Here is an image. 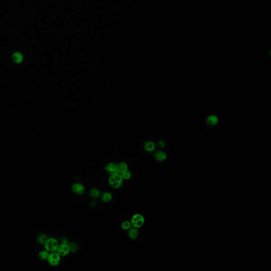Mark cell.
<instances>
[{
	"instance_id": "6da1fadb",
	"label": "cell",
	"mask_w": 271,
	"mask_h": 271,
	"mask_svg": "<svg viewBox=\"0 0 271 271\" xmlns=\"http://www.w3.org/2000/svg\"><path fill=\"white\" fill-rule=\"evenodd\" d=\"M123 180L124 179L121 174L115 173L110 175V176L109 177V184L113 188L117 189L122 186Z\"/></svg>"
},
{
	"instance_id": "7a4b0ae2",
	"label": "cell",
	"mask_w": 271,
	"mask_h": 271,
	"mask_svg": "<svg viewBox=\"0 0 271 271\" xmlns=\"http://www.w3.org/2000/svg\"><path fill=\"white\" fill-rule=\"evenodd\" d=\"M44 247L48 252H55L58 247V242L56 239L50 238L48 239L44 244Z\"/></svg>"
},
{
	"instance_id": "3957f363",
	"label": "cell",
	"mask_w": 271,
	"mask_h": 271,
	"mask_svg": "<svg viewBox=\"0 0 271 271\" xmlns=\"http://www.w3.org/2000/svg\"><path fill=\"white\" fill-rule=\"evenodd\" d=\"M131 226L136 228H139L142 227L145 223V219L144 217L140 214H136L133 216L131 220Z\"/></svg>"
},
{
	"instance_id": "277c9868",
	"label": "cell",
	"mask_w": 271,
	"mask_h": 271,
	"mask_svg": "<svg viewBox=\"0 0 271 271\" xmlns=\"http://www.w3.org/2000/svg\"><path fill=\"white\" fill-rule=\"evenodd\" d=\"M48 262L52 266H57L60 262V256L57 253L52 252L49 254L47 258Z\"/></svg>"
},
{
	"instance_id": "5b68a950",
	"label": "cell",
	"mask_w": 271,
	"mask_h": 271,
	"mask_svg": "<svg viewBox=\"0 0 271 271\" xmlns=\"http://www.w3.org/2000/svg\"><path fill=\"white\" fill-rule=\"evenodd\" d=\"M56 251L60 256H65L69 253L70 249L68 244H60L58 246Z\"/></svg>"
},
{
	"instance_id": "8992f818",
	"label": "cell",
	"mask_w": 271,
	"mask_h": 271,
	"mask_svg": "<svg viewBox=\"0 0 271 271\" xmlns=\"http://www.w3.org/2000/svg\"><path fill=\"white\" fill-rule=\"evenodd\" d=\"M72 191L77 195H82L84 193L85 190L84 186L82 184L79 183L73 184L72 187Z\"/></svg>"
},
{
	"instance_id": "52a82bcc",
	"label": "cell",
	"mask_w": 271,
	"mask_h": 271,
	"mask_svg": "<svg viewBox=\"0 0 271 271\" xmlns=\"http://www.w3.org/2000/svg\"><path fill=\"white\" fill-rule=\"evenodd\" d=\"M105 170L110 175L118 173L117 165H116L114 163H109L105 167Z\"/></svg>"
},
{
	"instance_id": "ba28073f",
	"label": "cell",
	"mask_w": 271,
	"mask_h": 271,
	"mask_svg": "<svg viewBox=\"0 0 271 271\" xmlns=\"http://www.w3.org/2000/svg\"><path fill=\"white\" fill-rule=\"evenodd\" d=\"M219 119L217 115H210L207 117L206 119V124L210 126H214L218 124Z\"/></svg>"
},
{
	"instance_id": "9c48e42d",
	"label": "cell",
	"mask_w": 271,
	"mask_h": 271,
	"mask_svg": "<svg viewBox=\"0 0 271 271\" xmlns=\"http://www.w3.org/2000/svg\"><path fill=\"white\" fill-rule=\"evenodd\" d=\"M155 158L159 162L165 161L167 158V155L164 151L162 150H158L154 154Z\"/></svg>"
},
{
	"instance_id": "30bf717a",
	"label": "cell",
	"mask_w": 271,
	"mask_h": 271,
	"mask_svg": "<svg viewBox=\"0 0 271 271\" xmlns=\"http://www.w3.org/2000/svg\"><path fill=\"white\" fill-rule=\"evenodd\" d=\"M117 168H118V173L122 175L128 171V165L126 163H120L118 165H117Z\"/></svg>"
},
{
	"instance_id": "8fae6325",
	"label": "cell",
	"mask_w": 271,
	"mask_h": 271,
	"mask_svg": "<svg viewBox=\"0 0 271 271\" xmlns=\"http://www.w3.org/2000/svg\"><path fill=\"white\" fill-rule=\"evenodd\" d=\"M24 57L19 52H16L13 54L12 55V59L15 63L19 64L22 62Z\"/></svg>"
},
{
	"instance_id": "7c38bea8",
	"label": "cell",
	"mask_w": 271,
	"mask_h": 271,
	"mask_svg": "<svg viewBox=\"0 0 271 271\" xmlns=\"http://www.w3.org/2000/svg\"><path fill=\"white\" fill-rule=\"evenodd\" d=\"M155 145L152 142H147L144 145L145 150L148 152H153L155 149Z\"/></svg>"
},
{
	"instance_id": "4fadbf2b",
	"label": "cell",
	"mask_w": 271,
	"mask_h": 271,
	"mask_svg": "<svg viewBox=\"0 0 271 271\" xmlns=\"http://www.w3.org/2000/svg\"><path fill=\"white\" fill-rule=\"evenodd\" d=\"M139 231L136 228H130L129 230V233H128V236L130 238L132 239H136L138 236Z\"/></svg>"
},
{
	"instance_id": "5bb4252c",
	"label": "cell",
	"mask_w": 271,
	"mask_h": 271,
	"mask_svg": "<svg viewBox=\"0 0 271 271\" xmlns=\"http://www.w3.org/2000/svg\"><path fill=\"white\" fill-rule=\"evenodd\" d=\"M101 199L104 202H109L112 200V194L109 192H105L101 195Z\"/></svg>"
},
{
	"instance_id": "9a60e30c",
	"label": "cell",
	"mask_w": 271,
	"mask_h": 271,
	"mask_svg": "<svg viewBox=\"0 0 271 271\" xmlns=\"http://www.w3.org/2000/svg\"><path fill=\"white\" fill-rule=\"evenodd\" d=\"M90 195L92 197L97 199L100 196V191L97 188H93L90 191Z\"/></svg>"
},
{
	"instance_id": "2e32d148",
	"label": "cell",
	"mask_w": 271,
	"mask_h": 271,
	"mask_svg": "<svg viewBox=\"0 0 271 271\" xmlns=\"http://www.w3.org/2000/svg\"><path fill=\"white\" fill-rule=\"evenodd\" d=\"M47 239V237L44 234L39 235L38 237V241L40 244H44Z\"/></svg>"
},
{
	"instance_id": "e0dca14e",
	"label": "cell",
	"mask_w": 271,
	"mask_h": 271,
	"mask_svg": "<svg viewBox=\"0 0 271 271\" xmlns=\"http://www.w3.org/2000/svg\"><path fill=\"white\" fill-rule=\"evenodd\" d=\"M49 254L48 251H41L38 254L39 258L41 260H46L47 259Z\"/></svg>"
},
{
	"instance_id": "ac0fdd59",
	"label": "cell",
	"mask_w": 271,
	"mask_h": 271,
	"mask_svg": "<svg viewBox=\"0 0 271 271\" xmlns=\"http://www.w3.org/2000/svg\"><path fill=\"white\" fill-rule=\"evenodd\" d=\"M68 245L69 246V247L70 249V251L72 252H75L77 251L78 249V246L74 242H70L69 243H68Z\"/></svg>"
},
{
	"instance_id": "d6986e66",
	"label": "cell",
	"mask_w": 271,
	"mask_h": 271,
	"mask_svg": "<svg viewBox=\"0 0 271 271\" xmlns=\"http://www.w3.org/2000/svg\"><path fill=\"white\" fill-rule=\"evenodd\" d=\"M131 227V222L128 221H124L121 224V227L124 230H129Z\"/></svg>"
},
{
	"instance_id": "ffe728a7",
	"label": "cell",
	"mask_w": 271,
	"mask_h": 271,
	"mask_svg": "<svg viewBox=\"0 0 271 271\" xmlns=\"http://www.w3.org/2000/svg\"><path fill=\"white\" fill-rule=\"evenodd\" d=\"M122 176L124 180H129L131 177V173L129 171H127L125 173H124V174H122Z\"/></svg>"
},
{
	"instance_id": "44dd1931",
	"label": "cell",
	"mask_w": 271,
	"mask_h": 271,
	"mask_svg": "<svg viewBox=\"0 0 271 271\" xmlns=\"http://www.w3.org/2000/svg\"><path fill=\"white\" fill-rule=\"evenodd\" d=\"M165 145H166L165 142L164 141H163V140L160 141L158 143V146L160 148H163L165 147Z\"/></svg>"
},
{
	"instance_id": "7402d4cb",
	"label": "cell",
	"mask_w": 271,
	"mask_h": 271,
	"mask_svg": "<svg viewBox=\"0 0 271 271\" xmlns=\"http://www.w3.org/2000/svg\"><path fill=\"white\" fill-rule=\"evenodd\" d=\"M60 244H68L67 240L65 238H62L60 239Z\"/></svg>"
}]
</instances>
